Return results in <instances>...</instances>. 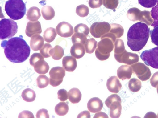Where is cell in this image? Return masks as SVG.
<instances>
[{
    "instance_id": "5bb4252c",
    "label": "cell",
    "mask_w": 158,
    "mask_h": 118,
    "mask_svg": "<svg viewBox=\"0 0 158 118\" xmlns=\"http://www.w3.org/2000/svg\"><path fill=\"white\" fill-rule=\"evenodd\" d=\"M106 86L110 92L117 93L121 90L122 85L117 77L113 76L110 77L107 80Z\"/></svg>"
},
{
    "instance_id": "8fae6325",
    "label": "cell",
    "mask_w": 158,
    "mask_h": 118,
    "mask_svg": "<svg viewBox=\"0 0 158 118\" xmlns=\"http://www.w3.org/2000/svg\"><path fill=\"white\" fill-rule=\"evenodd\" d=\"M117 61L128 65H131L139 61V56L135 53L127 52L126 50L121 55L115 57Z\"/></svg>"
},
{
    "instance_id": "7a4b0ae2",
    "label": "cell",
    "mask_w": 158,
    "mask_h": 118,
    "mask_svg": "<svg viewBox=\"0 0 158 118\" xmlns=\"http://www.w3.org/2000/svg\"><path fill=\"white\" fill-rule=\"evenodd\" d=\"M150 29L146 24L138 22L129 28L127 33V45L133 51H138L146 45L149 36Z\"/></svg>"
},
{
    "instance_id": "f546056e",
    "label": "cell",
    "mask_w": 158,
    "mask_h": 118,
    "mask_svg": "<svg viewBox=\"0 0 158 118\" xmlns=\"http://www.w3.org/2000/svg\"><path fill=\"white\" fill-rule=\"evenodd\" d=\"M97 42L93 38L87 39L84 45L86 53L91 54L94 52L97 46Z\"/></svg>"
},
{
    "instance_id": "f6af8a7d",
    "label": "cell",
    "mask_w": 158,
    "mask_h": 118,
    "mask_svg": "<svg viewBox=\"0 0 158 118\" xmlns=\"http://www.w3.org/2000/svg\"><path fill=\"white\" fill-rule=\"evenodd\" d=\"M102 4V0H89V5L92 8H99Z\"/></svg>"
},
{
    "instance_id": "8992f818",
    "label": "cell",
    "mask_w": 158,
    "mask_h": 118,
    "mask_svg": "<svg viewBox=\"0 0 158 118\" xmlns=\"http://www.w3.org/2000/svg\"><path fill=\"white\" fill-rule=\"evenodd\" d=\"M121 99L116 94H113L106 100L105 104L110 109V116L111 118H117L120 116L122 110Z\"/></svg>"
},
{
    "instance_id": "681fc988",
    "label": "cell",
    "mask_w": 158,
    "mask_h": 118,
    "mask_svg": "<svg viewBox=\"0 0 158 118\" xmlns=\"http://www.w3.org/2000/svg\"><path fill=\"white\" fill-rule=\"evenodd\" d=\"M77 118H90V113L88 111H84L78 115Z\"/></svg>"
},
{
    "instance_id": "7bdbcfd3",
    "label": "cell",
    "mask_w": 158,
    "mask_h": 118,
    "mask_svg": "<svg viewBox=\"0 0 158 118\" xmlns=\"http://www.w3.org/2000/svg\"><path fill=\"white\" fill-rule=\"evenodd\" d=\"M158 0H138L139 3L143 6L150 8L154 6Z\"/></svg>"
},
{
    "instance_id": "1f68e13d",
    "label": "cell",
    "mask_w": 158,
    "mask_h": 118,
    "mask_svg": "<svg viewBox=\"0 0 158 118\" xmlns=\"http://www.w3.org/2000/svg\"><path fill=\"white\" fill-rule=\"evenodd\" d=\"M128 86L131 91L136 92L140 89L141 87V83L137 79L132 78L129 81Z\"/></svg>"
},
{
    "instance_id": "52a82bcc",
    "label": "cell",
    "mask_w": 158,
    "mask_h": 118,
    "mask_svg": "<svg viewBox=\"0 0 158 118\" xmlns=\"http://www.w3.org/2000/svg\"><path fill=\"white\" fill-rule=\"evenodd\" d=\"M140 57L146 65L158 69V46L143 51Z\"/></svg>"
},
{
    "instance_id": "6da1fadb",
    "label": "cell",
    "mask_w": 158,
    "mask_h": 118,
    "mask_svg": "<svg viewBox=\"0 0 158 118\" xmlns=\"http://www.w3.org/2000/svg\"><path fill=\"white\" fill-rule=\"evenodd\" d=\"M1 46L6 58L13 63H22L29 56L30 47L21 35L4 40Z\"/></svg>"
},
{
    "instance_id": "c3c4849f",
    "label": "cell",
    "mask_w": 158,
    "mask_h": 118,
    "mask_svg": "<svg viewBox=\"0 0 158 118\" xmlns=\"http://www.w3.org/2000/svg\"><path fill=\"white\" fill-rule=\"evenodd\" d=\"M34 116L31 112L27 110L23 111L20 112L18 118H34Z\"/></svg>"
},
{
    "instance_id": "7dc6e473",
    "label": "cell",
    "mask_w": 158,
    "mask_h": 118,
    "mask_svg": "<svg viewBox=\"0 0 158 118\" xmlns=\"http://www.w3.org/2000/svg\"><path fill=\"white\" fill-rule=\"evenodd\" d=\"M150 81L151 86L155 88L157 87L158 85V71L154 73Z\"/></svg>"
},
{
    "instance_id": "d6a6232c",
    "label": "cell",
    "mask_w": 158,
    "mask_h": 118,
    "mask_svg": "<svg viewBox=\"0 0 158 118\" xmlns=\"http://www.w3.org/2000/svg\"><path fill=\"white\" fill-rule=\"evenodd\" d=\"M141 11L136 7L129 9L127 11V16L130 21H135L138 20V15Z\"/></svg>"
},
{
    "instance_id": "e575fe53",
    "label": "cell",
    "mask_w": 158,
    "mask_h": 118,
    "mask_svg": "<svg viewBox=\"0 0 158 118\" xmlns=\"http://www.w3.org/2000/svg\"><path fill=\"white\" fill-rule=\"evenodd\" d=\"M37 85L40 88H44L49 84V79L45 75H40L36 79Z\"/></svg>"
},
{
    "instance_id": "4fadbf2b",
    "label": "cell",
    "mask_w": 158,
    "mask_h": 118,
    "mask_svg": "<svg viewBox=\"0 0 158 118\" xmlns=\"http://www.w3.org/2000/svg\"><path fill=\"white\" fill-rule=\"evenodd\" d=\"M42 31L41 24L39 21H30L27 22L25 33L28 37H31L35 34H40Z\"/></svg>"
},
{
    "instance_id": "d4e9b609",
    "label": "cell",
    "mask_w": 158,
    "mask_h": 118,
    "mask_svg": "<svg viewBox=\"0 0 158 118\" xmlns=\"http://www.w3.org/2000/svg\"><path fill=\"white\" fill-rule=\"evenodd\" d=\"M50 54L54 59L59 60L63 56L64 54V50L62 47L56 45L50 50Z\"/></svg>"
},
{
    "instance_id": "277c9868",
    "label": "cell",
    "mask_w": 158,
    "mask_h": 118,
    "mask_svg": "<svg viewBox=\"0 0 158 118\" xmlns=\"http://www.w3.org/2000/svg\"><path fill=\"white\" fill-rule=\"evenodd\" d=\"M114 42L109 37L101 38V40L97 44L95 54L97 58L100 60L104 61L109 58L110 53L114 48Z\"/></svg>"
},
{
    "instance_id": "ba28073f",
    "label": "cell",
    "mask_w": 158,
    "mask_h": 118,
    "mask_svg": "<svg viewBox=\"0 0 158 118\" xmlns=\"http://www.w3.org/2000/svg\"><path fill=\"white\" fill-rule=\"evenodd\" d=\"M110 27V24L108 22H96L91 25L89 30L93 36L95 38H99L108 33Z\"/></svg>"
},
{
    "instance_id": "816d5d0a",
    "label": "cell",
    "mask_w": 158,
    "mask_h": 118,
    "mask_svg": "<svg viewBox=\"0 0 158 118\" xmlns=\"http://www.w3.org/2000/svg\"><path fill=\"white\" fill-rule=\"evenodd\" d=\"M158 116L157 117L158 118V116Z\"/></svg>"
},
{
    "instance_id": "8d00e7d4",
    "label": "cell",
    "mask_w": 158,
    "mask_h": 118,
    "mask_svg": "<svg viewBox=\"0 0 158 118\" xmlns=\"http://www.w3.org/2000/svg\"><path fill=\"white\" fill-rule=\"evenodd\" d=\"M74 32H78L84 34L87 36H88L89 29L85 24L81 23L78 24L74 28Z\"/></svg>"
},
{
    "instance_id": "d6986e66",
    "label": "cell",
    "mask_w": 158,
    "mask_h": 118,
    "mask_svg": "<svg viewBox=\"0 0 158 118\" xmlns=\"http://www.w3.org/2000/svg\"><path fill=\"white\" fill-rule=\"evenodd\" d=\"M44 40L40 35H33L30 41V46L31 49L35 51L40 50L44 45Z\"/></svg>"
},
{
    "instance_id": "f1b7e54d",
    "label": "cell",
    "mask_w": 158,
    "mask_h": 118,
    "mask_svg": "<svg viewBox=\"0 0 158 118\" xmlns=\"http://www.w3.org/2000/svg\"><path fill=\"white\" fill-rule=\"evenodd\" d=\"M21 96L23 99L27 102H31L35 100L36 94L35 91L30 88H27L23 91Z\"/></svg>"
},
{
    "instance_id": "83f0119b",
    "label": "cell",
    "mask_w": 158,
    "mask_h": 118,
    "mask_svg": "<svg viewBox=\"0 0 158 118\" xmlns=\"http://www.w3.org/2000/svg\"><path fill=\"white\" fill-rule=\"evenodd\" d=\"M151 15V13L149 11H141L138 16V20L141 22H144L148 26L151 25L153 22Z\"/></svg>"
},
{
    "instance_id": "4dcf8cb0",
    "label": "cell",
    "mask_w": 158,
    "mask_h": 118,
    "mask_svg": "<svg viewBox=\"0 0 158 118\" xmlns=\"http://www.w3.org/2000/svg\"><path fill=\"white\" fill-rule=\"evenodd\" d=\"M57 34L55 29L52 27L47 28L44 32L43 37L46 42L51 43L55 39Z\"/></svg>"
},
{
    "instance_id": "4316f807",
    "label": "cell",
    "mask_w": 158,
    "mask_h": 118,
    "mask_svg": "<svg viewBox=\"0 0 158 118\" xmlns=\"http://www.w3.org/2000/svg\"><path fill=\"white\" fill-rule=\"evenodd\" d=\"M111 27L109 32L114 35L116 38H120L123 35L124 29L120 24L113 23L110 24Z\"/></svg>"
},
{
    "instance_id": "30bf717a",
    "label": "cell",
    "mask_w": 158,
    "mask_h": 118,
    "mask_svg": "<svg viewBox=\"0 0 158 118\" xmlns=\"http://www.w3.org/2000/svg\"><path fill=\"white\" fill-rule=\"evenodd\" d=\"M131 67L137 77L142 81L148 80L151 76V73L149 68L142 63H135L131 65Z\"/></svg>"
},
{
    "instance_id": "b9f144b4",
    "label": "cell",
    "mask_w": 158,
    "mask_h": 118,
    "mask_svg": "<svg viewBox=\"0 0 158 118\" xmlns=\"http://www.w3.org/2000/svg\"><path fill=\"white\" fill-rule=\"evenodd\" d=\"M151 41L155 45L158 46V26L154 27L150 31Z\"/></svg>"
},
{
    "instance_id": "ac0fdd59",
    "label": "cell",
    "mask_w": 158,
    "mask_h": 118,
    "mask_svg": "<svg viewBox=\"0 0 158 118\" xmlns=\"http://www.w3.org/2000/svg\"><path fill=\"white\" fill-rule=\"evenodd\" d=\"M85 52L83 44L76 43L73 44L71 47L70 52L72 56L77 59L83 57Z\"/></svg>"
},
{
    "instance_id": "d590c367",
    "label": "cell",
    "mask_w": 158,
    "mask_h": 118,
    "mask_svg": "<svg viewBox=\"0 0 158 118\" xmlns=\"http://www.w3.org/2000/svg\"><path fill=\"white\" fill-rule=\"evenodd\" d=\"M76 12L79 16L84 17L87 16L89 14V8L84 4L80 5L77 7Z\"/></svg>"
},
{
    "instance_id": "484cf974",
    "label": "cell",
    "mask_w": 158,
    "mask_h": 118,
    "mask_svg": "<svg viewBox=\"0 0 158 118\" xmlns=\"http://www.w3.org/2000/svg\"><path fill=\"white\" fill-rule=\"evenodd\" d=\"M69 110L68 103L66 102H61L55 106V113L60 116H63L68 113Z\"/></svg>"
},
{
    "instance_id": "bcb514c9",
    "label": "cell",
    "mask_w": 158,
    "mask_h": 118,
    "mask_svg": "<svg viewBox=\"0 0 158 118\" xmlns=\"http://www.w3.org/2000/svg\"><path fill=\"white\" fill-rule=\"evenodd\" d=\"M36 117L48 118L49 117V114L48 113V111L45 109L43 108L39 110L37 112L36 115Z\"/></svg>"
},
{
    "instance_id": "7402d4cb",
    "label": "cell",
    "mask_w": 158,
    "mask_h": 118,
    "mask_svg": "<svg viewBox=\"0 0 158 118\" xmlns=\"http://www.w3.org/2000/svg\"><path fill=\"white\" fill-rule=\"evenodd\" d=\"M33 67L36 72L40 74H46L49 69L48 64L44 60L38 62Z\"/></svg>"
},
{
    "instance_id": "ee69618b",
    "label": "cell",
    "mask_w": 158,
    "mask_h": 118,
    "mask_svg": "<svg viewBox=\"0 0 158 118\" xmlns=\"http://www.w3.org/2000/svg\"><path fill=\"white\" fill-rule=\"evenodd\" d=\"M57 94L58 98L61 101H65L68 98L67 92L64 89H61L59 90Z\"/></svg>"
},
{
    "instance_id": "f907efd6",
    "label": "cell",
    "mask_w": 158,
    "mask_h": 118,
    "mask_svg": "<svg viewBox=\"0 0 158 118\" xmlns=\"http://www.w3.org/2000/svg\"><path fill=\"white\" fill-rule=\"evenodd\" d=\"M94 118H108V116L105 112H100L96 113Z\"/></svg>"
},
{
    "instance_id": "44dd1931",
    "label": "cell",
    "mask_w": 158,
    "mask_h": 118,
    "mask_svg": "<svg viewBox=\"0 0 158 118\" xmlns=\"http://www.w3.org/2000/svg\"><path fill=\"white\" fill-rule=\"evenodd\" d=\"M41 16L40 9L36 6L30 7L28 10L27 14V18L31 21H35Z\"/></svg>"
},
{
    "instance_id": "cb8c5ba5",
    "label": "cell",
    "mask_w": 158,
    "mask_h": 118,
    "mask_svg": "<svg viewBox=\"0 0 158 118\" xmlns=\"http://www.w3.org/2000/svg\"><path fill=\"white\" fill-rule=\"evenodd\" d=\"M41 12L43 18L47 20L52 19L55 15V12L53 8L48 6H43L41 8Z\"/></svg>"
},
{
    "instance_id": "74e56055",
    "label": "cell",
    "mask_w": 158,
    "mask_h": 118,
    "mask_svg": "<svg viewBox=\"0 0 158 118\" xmlns=\"http://www.w3.org/2000/svg\"><path fill=\"white\" fill-rule=\"evenodd\" d=\"M151 14L153 19V23L151 24L152 26L154 27L158 26V1L157 5L152 7L151 11Z\"/></svg>"
},
{
    "instance_id": "7c38bea8",
    "label": "cell",
    "mask_w": 158,
    "mask_h": 118,
    "mask_svg": "<svg viewBox=\"0 0 158 118\" xmlns=\"http://www.w3.org/2000/svg\"><path fill=\"white\" fill-rule=\"evenodd\" d=\"M56 30L58 35L63 37H70L74 33L73 28L72 25L69 23L64 21L58 23Z\"/></svg>"
},
{
    "instance_id": "836d02e7",
    "label": "cell",
    "mask_w": 158,
    "mask_h": 118,
    "mask_svg": "<svg viewBox=\"0 0 158 118\" xmlns=\"http://www.w3.org/2000/svg\"><path fill=\"white\" fill-rule=\"evenodd\" d=\"M87 39V36L85 35L78 32H74L71 37L73 44L76 43H80L84 44Z\"/></svg>"
},
{
    "instance_id": "f35d334b",
    "label": "cell",
    "mask_w": 158,
    "mask_h": 118,
    "mask_svg": "<svg viewBox=\"0 0 158 118\" xmlns=\"http://www.w3.org/2000/svg\"><path fill=\"white\" fill-rule=\"evenodd\" d=\"M52 48V47L48 43H45L42 48L40 50V52L45 58L49 57L51 56L50 51Z\"/></svg>"
},
{
    "instance_id": "e0dca14e",
    "label": "cell",
    "mask_w": 158,
    "mask_h": 118,
    "mask_svg": "<svg viewBox=\"0 0 158 118\" xmlns=\"http://www.w3.org/2000/svg\"><path fill=\"white\" fill-rule=\"evenodd\" d=\"M132 74V67L127 65H121L117 70L118 77L122 80L130 79Z\"/></svg>"
},
{
    "instance_id": "2e32d148",
    "label": "cell",
    "mask_w": 158,
    "mask_h": 118,
    "mask_svg": "<svg viewBox=\"0 0 158 118\" xmlns=\"http://www.w3.org/2000/svg\"><path fill=\"white\" fill-rule=\"evenodd\" d=\"M77 62L75 58L71 56H67L63 57L62 66L67 71L73 72L77 67Z\"/></svg>"
},
{
    "instance_id": "ffe728a7",
    "label": "cell",
    "mask_w": 158,
    "mask_h": 118,
    "mask_svg": "<svg viewBox=\"0 0 158 118\" xmlns=\"http://www.w3.org/2000/svg\"><path fill=\"white\" fill-rule=\"evenodd\" d=\"M68 99L73 104L79 103L81 100L82 94L80 90L77 88H73L68 92Z\"/></svg>"
},
{
    "instance_id": "60d3db41",
    "label": "cell",
    "mask_w": 158,
    "mask_h": 118,
    "mask_svg": "<svg viewBox=\"0 0 158 118\" xmlns=\"http://www.w3.org/2000/svg\"><path fill=\"white\" fill-rule=\"evenodd\" d=\"M44 57L39 53H35L30 57L29 59L30 63L31 65L34 67L37 62L44 59Z\"/></svg>"
},
{
    "instance_id": "3957f363",
    "label": "cell",
    "mask_w": 158,
    "mask_h": 118,
    "mask_svg": "<svg viewBox=\"0 0 158 118\" xmlns=\"http://www.w3.org/2000/svg\"><path fill=\"white\" fill-rule=\"evenodd\" d=\"M5 10L10 18L18 20L26 14V4L22 0H8L6 2Z\"/></svg>"
},
{
    "instance_id": "5b68a950",
    "label": "cell",
    "mask_w": 158,
    "mask_h": 118,
    "mask_svg": "<svg viewBox=\"0 0 158 118\" xmlns=\"http://www.w3.org/2000/svg\"><path fill=\"white\" fill-rule=\"evenodd\" d=\"M0 39L1 40L14 36L18 31L17 23L9 18L2 19L0 21Z\"/></svg>"
},
{
    "instance_id": "ab89813d",
    "label": "cell",
    "mask_w": 158,
    "mask_h": 118,
    "mask_svg": "<svg viewBox=\"0 0 158 118\" xmlns=\"http://www.w3.org/2000/svg\"><path fill=\"white\" fill-rule=\"evenodd\" d=\"M103 5L106 8L114 10L117 8L118 3V0H103Z\"/></svg>"
},
{
    "instance_id": "9a60e30c",
    "label": "cell",
    "mask_w": 158,
    "mask_h": 118,
    "mask_svg": "<svg viewBox=\"0 0 158 118\" xmlns=\"http://www.w3.org/2000/svg\"><path fill=\"white\" fill-rule=\"evenodd\" d=\"M103 106V104L102 100L97 97L91 98L87 104L88 110L90 112L94 113L101 111Z\"/></svg>"
},
{
    "instance_id": "603a6c76",
    "label": "cell",
    "mask_w": 158,
    "mask_h": 118,
    "mask_svg": "<svg viewBox=\"0 0 158 118\" xmlns=\"http://www.w3.org/2000/svg\"><path fill=\"white\" fill-rule=\"evenodd\" d=\"M114 58L122 55L126 50L123 40L118 38L114 43Z\"/></svg>"
},
{
    "instance_id": "9c48e42d",
    "label": "cell",
    "mask_w": 158,
    "mask_h": 118,
    "mask_svg": "<svg viewBox=\"0 0 158 118\" xmlns=\"http://www.w3.org/2000/svg\"><path fill=\"white\" fill-rule=\"evenodd\" d=\"M49 75L50 85L53 87H56L62 83L63 78L65 75V71L62 67H55L51 69Z\"/></svg>"
}]
</instances>
